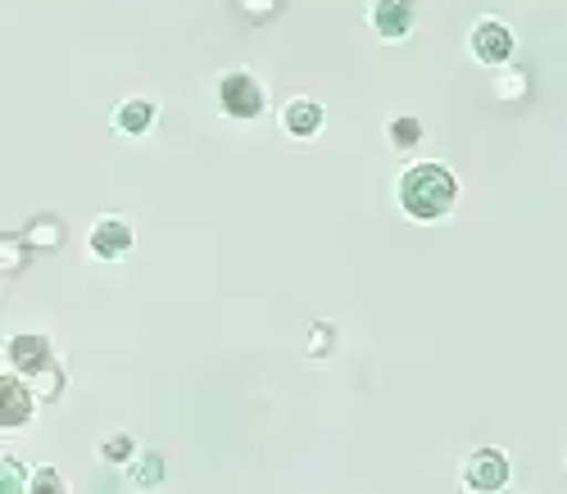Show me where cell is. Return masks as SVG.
I'll return each instance as SVG.
<instances>
[{
  "mask_svg": "<svg viewBox=\"0 0 567 494\" xmlns=\"http://www.w3.org/2000/svg\"><path fill=\"white\" fill-rule=\"evenodd\" d=\"M159 476H164V463H159L155 454L132 463V485H159Z\"/></svg>",
  "mask_w": 567,
  "mask_h": 494,
  "instance_id": "12",
  "label": "cell"
},
{
  "mask_svg": "<svg viewBox=\"0 0 567 494\" xmlns=\"http://www.w3.org/2000/svg\"><path fill=\"white\" fill-rule=\"evenodd\" d=\"M0 490H10V494H19V490H28V476H23V467L6 454L0 459Z\"/></svg>",
  "mask_w": 567,
  "mask_h": 494,
  "instance_id": "13",
  "label": "cell"
},
{
  "mask_svg": "<svg viewBox=\"0 0 567 494\" xmlns=\"http://www.w3.org/2000/svg\"><path fill=\"white\" fill-rule=\"evenodd\" d=\"M6 359L14 363L19 377H41V372H51V340L45 336H14L6 344Z\"/></svg>",
  "mask_w": 567,
  "mask_h": 494,
  "instance_id": "3",
  "label": "cell"
},
{
  "mask_svg": "<svg viewBox=\"0 0 567 494\" xmlns=\"http://www.w3.org/2000/svg\"><path fill=\"white\" fill-rule=\"evenodd\" d=\"M127 454H132V435H110L101 444V459H110V463H123Z\"/></svg>",
  "mask_w": 567,
  "mask_h": 494,
  "instance_id": "15",
  "label": "cell"
},
{
  "mask_svg": "<svg viewBox=\"0 0 567 494\" xmlns=\"http://www.w3.org/2000/svg\"><path fill=\"white\" fill-rule=\"evenodd\" d=\"M86 240H91V255L96 259H123L132 250V227L123 218H101Z\"/></svg>",
  "mask_w": 567,
  "mask_h": 494,
  "instance_id": "6",
  "label": "cell"
},
{
  "mask_svg": "<svg viewBox=\"0 0 567 494\" xmlns=\"http://www.w3.org/2000/svg\"><path fill=\"white\" fill-rule=\"evenodd\" d=\"M504 481H508V463L495 450H477L463 463V485L467 490H499Z\"/></svg>",
  "mask_w": 567,
  "mask_h": 494,
  "instance_id": "5",
  "label": "cell"
},
{
  "mask_svg": "<svg viewBox=\"0 0 567 494\" xmlns=\"http://www.w3.org/2000/svg\"><path fill=\"white\" fill-rule=\"evenodd\" d=\"M417 141H422V123L417 119H395L391 123V145L395 151H413Z\"/></svg>",
  "mask_w": 567,
  "mask_h": 494,
  "instance_id": "11",
  "label": "cell"
},
{
  "mask_svg": "<svg viewBox=\"0 0 567 494\" xmlns=\"http://www.w3.org/2000/svg\"><path fill=\"white\" fill-rule=\"evenodd\" d=\"M454 195H458V182L450 168L441 164H413L404 177H400V205L409 218L417 223H436L450 214L454 205Z\"/></svg>",
  "mask_w": 567,
  "mask_h": 494,
  "instance_id": "1",
  "label": "cell"
},
{
  "mask_svg": "<svg viewBox=\"0 0 567 494\" xmlns=\"http://www.w3.org/2000/svg\"><path fill=\"white\" fill-rule=\"evenodd\" d=\"M472 55H477L482 64H504L513 55V32L495 19H482L477 28H472Z\"/></svg>",
  "mask_w": 567,
  "mask_h": 494,
  "instance_id": "4",
  "label": "cell"
},
{
  "mask_svg": "<svg viewBox=\"0 0 567 494\" xmlns=\"http://www.w3.org/2000/svg\"><path fill=\"white\" fill-rule=\"evenodd\" d=\"M28 240H32V245H60V227H55V223H37V227L28 231Z\"/></svg>",
  "mask_w": 567,
  "mask_h": 494,
  "instance_id": "16",
  "label": "cell"
},
{
  "mask_svg": "<svg viewBox=\"0 0 567 494\" xmlns=\"http://www.w3.org/2000/svg\"><path fill=\"white\" fill-rule=\"evenodd\" d=\"M28 490H32V494H60L64 481L55 476V467H37V472L28 476Z\"/></svg>",
  "mask_w": 567,
  "mask_h": 494,
  "instance_id": "14",
  "label": "cell"
},
{
  "mask_svg": "<svg viewBox=\"0 0 567 494\" xmlns=\"http://www.w3.org/2000/svg\"><path fill=\"white\" fill-rule=\"evenodd\" d=\"M28 418H32V394L14 372L0 381V426H23Z\"/></svg>",
  "mask_w": 567,
  "mask_h": 494,
  "instance_id": "8",
  "label": "cell"
},
{
  "mask_svg": "<svg viewBox=\"0 0 567 494\" xmlns=\"http://www.w3.org/2000/svg\"><path fill=\"white\" fill-rule=\"evenodd\" d=\"M372 28L386 41H404L413 28V0H377L372 6Z\"/></svg>",
  "mask_w": 567,
  "mask_h": 494,
  "instance_id": "7",
  "label": "cell"
},
{
  "mask_svg": "<svg viewBox=\"0 0 567 494\" xmlns=\"http://www.w3.org/2000/svg\"><path fill=\"white\" fill-rule=\"evenodd\" d=\"M155 105L151 101H123L118 110H114V127L118 132H127V136H141V132H151L155 127Z\"/></svg>",
  "mask_w": 567,
  "mask_h": 494,
  "instance_id": "10",
  "label": "cell"
},
{
  "mask_svg": "<svg viewBox=\"0 0 567 494\" xmlns=\"http://www.w3.org/2000/svg\"><path fill=\"white\" fill-rule=\"evenodd\" d=\"M281 127H287L291 136H313L322 127V105L318 101H291L287 110H281Z\"/></svg>",
  "mask_w": 567,
  "mask_h": 494,
  "instance_id": "9",
  "label": "cell"
},
{
  "mask_svg": "<svg viewBox=\"0 0 567 494\" xmlns=\"http://www.w3.org/2000/svg\"><path fill=\"white\" fill-rule=\"evenodd\" d=\"M218 105L227 119H259L264 114V86L250 73H227L218 86Z\"/></svg>",
  "mask_w": 567,
  "mask_h": 494,
  "instance_id": "2",
  "label": "cell"
}]
</instances>
